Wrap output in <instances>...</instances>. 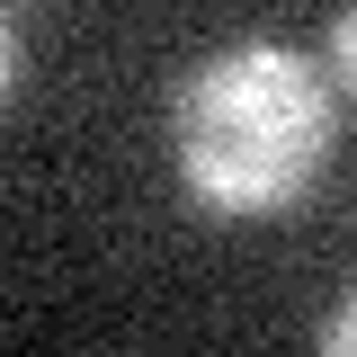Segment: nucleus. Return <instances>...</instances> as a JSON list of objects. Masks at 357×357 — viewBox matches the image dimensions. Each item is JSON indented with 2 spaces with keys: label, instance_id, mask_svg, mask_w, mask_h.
Listing matches in <instances>:
<instances>
[{
  "label": "nucleus",
  "instance_id": "obj_2",
  "mask_svg": "<svg viewBox=\"0 0 357 357\" xmlns=\"http://www.w3.org/2000/svg\"><path fill=\"white\" fill-rule=\"evenodd\" d=\"M321 72H331V89H349V98H357V0L331 9V54H321Z\"/></svg>",
  "mask_w": 357,
  "mask_h": 357
},
{
  "label": "nucleus",
  "instance_id": "obj_3",
  "mask_svg": "<svg viewBox=\"0 0 357 357\" xmlns=\"http://www.w3.org/2000/svg\"><path fill=\"white\" fill-rule=\"evenodd\" d=\"M312 340H321L331 357H357V286L340 295V312H321V331H312Z\"/></svg>",
  "mask_w": 357,
  "mask_h": 357
},
{
  "label": "nucleus",
  "instance_id": "obj_1",
  "mask_svg": "<svg viewBox=\"0 0 357 357\" xmlns=\"http://www.w3.org/2000/svg\"><path fill=\"white\" fill-rule=\"evenodd\" d=\"M331 134H340L331 72L268 36L215 45L170 89L178 188L223 223H268L286 206H304L312 178L331 170Z\"/></svg>",
  "mask_w": 357,
  "mask_h": 357
},
{
  "label": "nucleus",
  "instance_id": "obj_4",
  "mask_svg": "<svg viewBox=\"0 0 357 357\" xmlns=\"http://www.w3.org/2000/svg\"><path fill=\"white\" fill-rule=\"evenodd\" d=\"M18 98V27H9V9H0V107Z\"/></svg>",
  "mask_w": 357,
  "mask_h": 357
}]
</instances>
